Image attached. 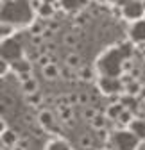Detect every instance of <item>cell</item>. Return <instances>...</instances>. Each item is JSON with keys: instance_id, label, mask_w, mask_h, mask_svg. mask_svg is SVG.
Masks as SVG:
<instances>
[{"instance_id": "cell-26", "label": "cell", "mask_w": 145, "mask_h": 150, "mask_svg": "<svg viewBox=\"0 0 145 150\" xmlns=\"http://www.w3.org/2000/svg\"><path fill=\"white\" fill-rule=\"evenodd\" d=\"M18 145H20L22 148H25V150H27V148H29V139H27V138H20V141H18Z\"/></svg>"}, {"instance_id": "cell-1", "label": "cell", "mask_w": 145, "mask_h": 150, "mask_svg": "<svg viewBox=\"0 0 145 150\" xmlns=\"http://www.w3.org/2000/svg\"><path fill=\"white\" fill-rule=\"evenodd\" d=\"M122 14L125 20L129 22H138V20H143L145 16V11H143V6H141V0H129L122 6Z\"/></svg>"}, {"instance_id": "cell-10", "label": "cell", "mask_w": 145, "mask_h": 150, "mask_svg": "<svg viewBox=\"0 0 145 150\" xmlns=\"http://www.w3.org/2000/svg\"><path fill=\"white\" fill-rule=\"evenodd\" d=\"M125 111V107L122 105V104H111V105H107V109H106V112H104V115H106V118L107 120H113V122H117L118 118H120V115H122V112Z\"/></svg>"}, {"instance_id": "cell-9", "label": "cell", "mask_w": 145, "mask_h": 150, "mask_svg": "<svg viewBox=\"0 0 145 150\" xmlns=\"http://www.w3.org/2000/svg\"><path fill=\"white\" fill-rule=\"evenodd\" d=\"M65 66L72 68V70H79L82 66V57H81V54L79 52H70L66 54V57H65Z\"/></svg>"}, {"instance_id": "cell-5", "label": "cell", "mask_w": 145, "mask_h": 150, "mask_svg": "<svg viewBox=\"0 0 145 150\" xmlns=\"http://www.w3.org/2000/svg\"><path fill=\"white\" fill-rule=\"evenodd\" d=\"M41 73H43V77L47 81H56V79L61 77V66L56 64V63H50V64L41 68Z\"/></svg>"}, {"instance_id": "cell-19", "label": "cell", "mask_w": 145, "mask_h": 150, "mask_svg": "<svg viewBox=\"0 0 145 150\" xmlns=\"http://www.w3.org/2000/svg\"><path fill=\"white\" fill-rule=\"evenodd\" d=\"M9 71H11V63H9L7 59H4L2 55H0V79L6 77Z\"/></svg>"}, {"instance_id": "cell-12", "label": "cell", "mask_w": 145, "mask_h": 150, "mask_svg": "<svg viewBox=\"0 0 145 150\" xmlns=\"http://www.w3.org/2000/svg\"><path fill=\"white\" fill-rule=\"evenodd\" d=\"M77 79L82 81V82H92L95 77H93V71L90 70V66H81L77 70Z\"/></svg>"}, {"instance_id": "cell-8", "label": "cell", "mask_w": 145, "mask_h": 150, "mask_svg": "<svg viewBox=\"0 0 145 150\" xmlns=\"http://www.w3.org/2000/svg\"><path fill=\"white\" fill-rule=\"evenodd\" d=\"M0 141H2V146H6V148H13V146H16V145H18L20 138H18V134L14 132L13 129H7L6 132L0 136Z\"/></svg>"}, {"instance_id": "cell-22", "label": "cell", "mask_w": 145, "mask_h": 150, "mask_svg": "<svg viewBox=\"0 0 145 150\" xmlns=\"http://www.w3.org/2000/svg\"><path fill=\"white\" fill-rule=\"evenodd\" d=\"M59 4L65 11H75V6H77V0H59Z\"/></svg>"}, {"instance_id": "cell-24", "label": "cell", "mask_w": 145, "mask_h": 150, "mask_svg": "<svg viewBox=\"0 0 145 150\" xmlns=\"http://www.w3.org/2000/svg\"><path fill=\"white\" fill-rule=\"evenodd\" d=\"M79 104L84 105V107H88V104H90V97L86 95V93H79Z\"/></svg>"}, {"instance_id": "cell-2", "label": "cell", "mask_w": 145, "mask_h": 150, "mask_svg": "<svg viewBox=\"0 0 145 150\" xmlns=\"http://www.w3.org/2000/svg\"><path fill=\"white\" fill-rule=\"evenodd\" d=\"M56 112H54L52 109H43V111H40L38 112V122L41 123V127L43 129H47V130H52L54 129V125L58 123V120H56Z\"/></svg>"}, {"instance_id": "cell-30", "label": "cell", "mask_w": 145, "mask_h": 150, "mask_svg": "<svg viewBox=\"0 0 145 150\" xmlns=\"http://www.w3.org/2000/svg\"><path fill=\"white\" fill-rule=\"evenodd\" d=\"M102 150H107V148H102Z\"/></svg>"}, {"instance_id": "cell-21", "label": "cell", "mask_w": 145, "mask_h": 150, "mask_svg": "<svg viewBox=\"0 0 145 150\" xmlns=\"http://www.w3.org/2000/svg\"><path fill=\"white\" fill-rule=\"evenodd\" d=\"M50 63H54L50 54H38V64H40L41 68L47 66V64H50Z\"/></svg>"}, {"instance_id": "cell-3", "label": "cell", "mask_w": 145, "mask_h": 150, "mask_svg": "<svg viewBox=\"0 0 145 150\" xmlns=\"http://www.w3.org/2000/svg\"><path fill=\"white\" fill-rule=\"evenodd\" d=\"M127 130H129V132H131L134 138L145 139V120H143V118H134V120L129 123Z\"/></svg>"}, {"instance_id": "cell-18", "label": "cell", "mask_w": 145, "mask_h": 150, "mask_svg": "<svg viewBox=\"0 0 145 150\" xmlns=\"http://www.w3.org/2000/svg\"><path fill=\"white\" fill-rule=\"evenodd\" d=\"M63 43H65L66 47H77V45H79V38H77V34L68 32V34H65V38H63Z\"/></svg>"}, {"instance_id": "cell-13", "label": "cell", "mask_w": 145, "mask_h": 150, "mask_svg": "<svg viewBox=\"0 0 145 150\" xmlns=\"http://www.w3.org/2000/svg\"><path fill=\"white\" fill-rule=\"evenodd\" d=\"M59 79H63L66 82H75V79H77V70H72L68 66H61V77Z\"/></svg>"}, {"instance_id": "cell-27", "label": "cell", "mask_w": 145, "mask_h": 150, "mask_svg": "<svg viewBox=\"0 0 145 150\" xmlns=\"http://www.w3.org/2000/svg\"><path fill=\"white\" fill-rule=\"evenodd\" d=\"M11 150H25V148H22V146H20V145H16V146H13V148H11Z\"/></svg>"}, {"instance_id": "cell-23", "label": "cell", "mask_w": 145, "mask_h": 150, "mask_svg": "<svg viewBox=\"0 0 145 150\" xmlns=\"http://www.w3.org/2000/svg\"><path fill=\"white\" fill-rule=\"evenodd\" d=\"M97 139H100V141H109L111 139V134H109V130L107 129H100V130H97Z\"/></svg>"}, {"instance_id": "cell-17", "label": "cell", "mask_w": 145, "mask_h": 150, "mask_svg": "<svg viewBox=\"0 0 145 150\" xmlns=\"http://www.w3.org/2000/svg\"><path fill=\"white\" fill-rule=\"evenodd\" d=\"M133 120H134V118H133V112H131L129 109H125L122 115H120V118H118L117 122H118V123H122L124 127H129V123H131Z\"/></svg>"}, {"instance_id": "cell-28", "label": "cell", "mask_w": 145, "mask_h": 150, "mask_svg": "<svg viewBox=\"0 0 145 150\" xmlns=\"http://www.w3.org/2000/svg\"><path fill=\"white\" fill-rule=\"evenodd\" d=\"M141 6H143V11H145V0H141Z\"/></svg>"}, {"instance_id": "cell-14", "label": "cell", "mask_w": 145, "mask_h": 150, "mask_svg": "<svg viewBox=\"0 0 145 150\" xmlns=\"http://www.w3.org/2000/svg\"><path fill=\"white\" fill-rule=\"evenodd\" d=\"M106 123H107V118H106L104 112H99V115L92 122H90V125L95 129V132H97V130H100V129H106Z\"/></svg>"}, {"instance_id": "cell-11", "label": "cell", "mask_w": 145, "mask_h": 150, "mask_svg": "<svg viewBox=\"0 0 145 150\" xmlns=\"http://www.w3.org/2000/svg\"><path fill=\"white\" fill-rule=\"evenodd\" d=\"M43 102H45V97L41 95L40 91L34 93V95H27V97H25V104H27L29 107H32V109H40Z\"/></svg>"}, {"instance_id": "cell-20", "label": "cell", "mask_w": 145, "mask_h": 150, "mask_svg": "<svg viewBox=\"0 0 145 150\" xmlns=\"http://www.w3.org/2000/svg\"><path fill=\"white\" fill-rule=\"evenodd\" d=\"M79 146H81V148H84V150H90V148L93 146V139L90 138L88 134H82V136L79 138Z\"/></svg>"}, {"instance_id": "cell-25", "label": "cell", "mask_w": 145, "mask_h": 150, "mask_svg": "<svg viewBox=\"0 0 145 150\" xmlns=\"http://www.w3.org/2000/svg\"><path fill=\"white\" fill-rule=\"evenodd\" d=\"M6 130H7V125H6V122H4V118H2V116H0V136H2V134L6 132Z\"/></svg>"}, {"instance_id": "cell-6", "label": "cell", "mask_w": 145, "mask_h": 150, "mask_svg": "<svg viewBox=\"0 0 145 150\" xmlns=\"http://www.w3.org/2000/svg\"><path fill=\"white\" fill-rule=\"evenodd\" d=\"M20 89H22V93L27 97V95H34V93H38L40 91V82L36 81V77L32 75L31 79H27V81H23L22 84H20Z\"/></svg>"}, {"instance_id": "cell-4", "label": "cell", "mask_w": 145, "mask_h": 150, "mask_svg": "<svg viewBox=\"0 0 145 150\" xmlns=\"http://www.w3.org/2000/svg\"><path fill=\"white\" fill-rule=\"evenodd\" d=\"M56 109H58L56 115L63 123H66L68 127L74 125V107L72 105H63V107H56Z\"/></svg>"}, {"instance_id": "cell-15", "label": "cell", "mask_w": 145, "mask_h": 150, "mask_svg": "<svg viewBox=\"0 0 145 150\" xmlns=\"http://www.w3.org/2000/svg\"><path fill=\"white\" fill-rule=\"evenodd\" d=\"M99 112H100V111H99L97 107H90V105H88V107L82 109V118H84L86 122H92V120L99 115Z\"/></svg>"}, {"instance_id": "cell-16", "label": "cell", "mask_w": 145, "mask_h": 150, "mask_svg": "<svg viewBox=\"0 0 145 150\" xmlns=\"http://www.w3.org/2000/svg\"><path fill=\"white\" fill-rule=\"evenodd\" d=\"M38 13H40L43 18H52V14H54V6H52V2H45V4L38 9Z\"/></svg>"}, {"instance_id": "cell-7", "label": "cell", "mask_w": 145, "mask_h": 150, "mask_svg": "<svg viewBox=\"0 0 145 150\" xmlns=\"http://www.w3.org/2000/svg\"><path fill=\"white\" fill-rule=\"evenodd\" d=\"M131 40L134 41H145V20H138L131 27Z\"/></svg>"}, {"instance_id": "cell-29", "label": "cell", "mask_w": 145, "mask_h": 150, "mask_svg": "<svg viewBox=\"0 0 145 150\" xmlns=\"http://www.w3.org/2000/svg\"><path fill=\"white\" fill-rule=\"evenodd\" d=\"M0 150H7V148H6V146H0Z\"/></svg>"}]
</instances>
